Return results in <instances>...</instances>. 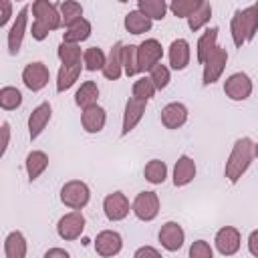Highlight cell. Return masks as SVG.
I'll return each instance as SVG.
<instances>
[{
  "instance_id": "42",
  "label": "cell",
  "mask_w": 258,
  "mask_h": 258,
  "mask_svg": "<svg viewBox=\"0 0 258 258\" xmlns=\"http://www.w3.org/2000/svg\"><path fill=\"white\" fill-rule=\"evenodd\" d=\"M0 4H2V18H0V26H6V22L10 20V14H12L10 0H0Z\"/></svg>"
},
{
  "instance_id": "9",
  "label": "cell",
  "mask_w": 258,
  "mask_h": 258,
  "mask_svg": "<svg viewBox=\"0 0 258 258\" xmlns=\"http://www.w3.org/2000/svg\"><path fill=\"white\" fill-rule=\"evenodd\" d=\"M224 93L232 99V101H244L250 97L252 93V81L246 73H234L226 79L224 83Z\"/></svg>"
},
{
  "instance_id": "20",
  "label": "cell",
  "mask_w": 258,
  "mask_h": 258,
  "mask_svg": "<svg viewBox=\"0 0 258 258\" xmlns=\"http://www.w3.org/2000/svg\"><path fill=\"white\" fill-rule=\"evenodd\" d=\"M121 71H123V42H115L107 60H105V67H103V75L109 79V81H117L121 77Z\"/></svg>"
},
{
  "instance_id": "1",
  "label": "cell",
  "mask_w": 258,
  "mask_h": 258,
  "mask_svg": "<svg viewBox=\"0 0 258 258\" xmlns=\"http://www.w3.org/2000/svg\"><path fill=\"white\" fill-rule=\"evenodd\" d=\"M32 14H34V22H32L30 32H32V38H36V40H44L50 30H56L62 26L60 12L48 0H34Z\"/></svg>"
},
{
  "instance_id": "3",
  "label": "cell",
  "mask_w": 258,
  "mask_h": 258,
  "mask_svg": "<svg viewBox=\"0 0 258 258\" xmlns=\"http://www.w3.org/2000/svg\"><path fill=\"white\" fill-rule=\"evenodd\" d=\"M230 30H232L234 44L238 48H242L244 42L252 40L256 30H258V4L256 6H248L244 10H236L234 16H232Z\"/></svg>"
},
{
  "instance_id": "41",
  "label": "cell",
  "mask_w": 258,
  "mask_h": 258,
  "mask_svg": "<svg viewBox=\"0 0 258 258\" xmlns=\"http://www.w3.org/2000/svg\"><path fill=\"white\" fill-rule=\"evenodd\" d=\"M189 256L191 258H212V248L206 240H196L189 248Z\"/></svg>"
},
{
  "instance_id": "36",
  "label": "cell",
  "mask_w": 258,
  "mask_h": 258,
  "mask_svg": "<svg viewBox=\"0 0 258 258\" xmlns=\"http://www.w3.org/2000/svg\"><path fill=\"white\" fill-rule=\"evenodd\" d=\"M22 103V95L16 87H2L0 89V107L6 111H12L16 107H20Z\"/></svg>"
},
{
  "instance_id": "30",
  "label": "cell",
  "mask_w": 258,
  "mask_h": 258,
  "mask_svg": "<svg viewBox=\"0 0 258 258\" xmlns=\"http://www.w3.org/2000/svg\"><path fill=\"white\" fill-rule=\"evenodd\" d=\"M137 8L151 20H163L167 12L165 0H137Z\"/></svg>"
},
{
  "instance_id": "13",
  "label": "cell",
  "mask_w": 258,
  "mask_h": 258,
  "mask_svg": "<svg viewBox=\"0 0 258 258\" xmlns=\"http://www.w3.org/2000/svg\"><path fill=\"white\" fill-rule=\"evenodd\" d=\"M183 238H185L183 228H181L177 222H167V224H163L161 230H159V242H161V246H163L165 250H169V252L179 250V248L183 246Z\"/></svg>"
},
{
  "instance_id": "8",
  "label": "cell",
  "mask_w": 258,
  "mask_h": 258,
  "mask_svg": "<svg viewBox=\"0 0 258 258\" xmlns=\"http://www.w3.org/2000/svg\"><path fill=\"white\" fill-rule=\"evenodd\" d=\"M226 62H228V52H226V48L216 46V48L210 52V56L204 60V85L216 83V81L220 79V75H222Z\"/></svg>"
},
{
  "instance_id": "38",
  "label": "cell",
  "mask_w": 258,
  "mask_h": 258,
  "mask_svg": "<svg viewBox=\"0 0 258 258\" xmlns=\"http://www.w3.org/2000/svg\"><path fill=\"white\" fill-rule=\"evenodd\" d=\"M155 91H157V89H155L151 77H141V79H137L135 85H133V97H137V99H141V101H149Z\"/></svg>"
},
{
  "instance_id": "40",
  "label": "cell",
  "mask_w": 258,
  "mask_h": 258,
  "mask_svg": "<svg viewBox=\"0 0 258 258\" xmlns=\"http://www.w3.org/2000/svg\"><path fill=\"white\" fill-rule=\"evenodd\" d=\"M149 77H151L155 89L161 91V89H165L167 83H169V69H167L165 64H161V62H157V64L149 71Z\"/></svg>"
},
{
  "instance_id": "37",
  "label": "cell",
  "mask_w": 258,
  "mask_h": 258,
  "mask_svg": "<svg viewBox=\"0 0 258 258\" xmlns=\"http://www.w3.org/2000/svg\"><path fill=\"white\" fill-rule=\"evenodd\" d=\"M123 71L127 77H133L139 73V60H137V46L123 44Z\"/></svg>"
},
{
  "instance_id": "28",
  "label": "cell",
  "mask_w": 258,
  "mask_h": 258,
  "mask_svg": "<svg viewBox=\"0 0 258 258\" xmlns=\"http://www.w3.org/2000/svg\"><path fill=\"white\" fill-rule=\"evenodd\" d=\"M4 254L6 258H24L26 256V240L22 232H10L4 242Z\"/></svg>"
},
{
  "instance_id": "39",
  "label": "cell",
  "mask_w": 258,
  "mask_h": 258,
  "mask_svg": "<svg viewBox=\"0 0 258 258\" xmlns=\"http://www.w3.org/2000/svg\"><path fill=\"white\" fill-rule=\"evenodd\" d=\"M202 4V0H171L169 10L177 16V18H187L194 14V10Z\"/></svg>"
},
{
  "instance_id": "33",
  "label": "cell",
  "mask_w": 258,
  "mask_h": 258,
  "mask_svg": "<svg viewBox=\"0 0 258 258\" xmlns=\"http://www.w3.org/2000/svg\"><path fill=\"white\" fill-rule=\"evenodd\" d=\"M105 60H107V56L99 46H89L83 52V62H85L87 71H103Z\"/></svg>"
},
{
  "instance_id": "18",
  "label": "cell",
  "mask_w": 258,
  "mask_h": 258,
  "mask_svg": "<svg viewBox=\"0 0 258 258\" xmlns=\"http://www.w3.org/2000/svg\"><path fill=\"white\" fill-rule=\"evenodd\" d=\"M187 121V109L183 103H169L161 109V123L167 129H177Z\"/></svg>"
},
{
  "instance_id": "47",
  "label": "cell",
  "mask_w": 258,
  "mask_h": 258,
  "mask_svg": "<svg viewBox=\"0 0 258 258\" xmlns=\"http://www.w3.org/2000/svg\"><path fill=\"white\" fill-rule=\"evenodd\" d=\"M254 155H256V159H258V143L254 145Z\"/></svg>"
},
{
  "instance_id": "11",
  "label": "cell",
  "mask_w": 258,
  "mask_h": 258,
  "mask_svg": "<svg viewBox=\"0 0 258 258\" xmlns=\"http://www.w3.org/2000/svg\"><path fill=\"white\" fill-rule=\"evenodd\" d=\"M103 210H105V216H107L111 222H119V220L127 218V214H129V202H127L125 194L113 191V194H109V196L105 198Z\"/></svg>"
},
{
  "instance_id": "43",
  "label": "cell",
  "mask_w": 258,
  "mask_h": 258,
  "mask_svg": "<svg viewBox=\"0 0 258 258\" xmlns=\"http://www.w3.org/2000/svg\"><path fill=\"white\" fill-rule=\"evenodd\" d=\"M248 250L252 256L258 258V230H254L250 236H248Z\"/></svg>"
},
{
  "instance_id": "21",
  "label": "cell",
  "mask_w": 258,
  "mask_h": 258,
  "mask_svg": "<svg viewBox=\"0 0 258 258\" xmlns=\"http://www.w3.org/2000/svg\"><path fill=\"white\" fill-rule=\"evenodd\" d=\"M189 62V42L185 38H177L169 44V64L175 71H183Z\"/></svg>"
},
{
  "instance_id": "16",
  "label": "cell",
  "mask_w": 258,
  "mask_h": 258,
  "mask_svg": "<svg viewBox=\"0 0 258 258\" xmlns=\"http://www.w3.org/2000/svg\"><path fill=\"white\" fill-rule=\"evenodd\" d=\"M121 246H123V240H121V236H119L117 232H113V230L101 232V234L97 236V240H95V250H97V254H101V256H115V254L121 252Z\"/></svg>"
},
{
  "instance_id": "48",
  "label": "cell",
  "mask_w": 258,
  "mask_h": 258,
  "mask_svg": "<svg viewBox=\"0 0 258 258\" xmlns=\"http://www.w3.org/2000/svg\"><path fill=\"white\" fill-rule=\"evenodd\" d=\"M117 2H129V0H117Z\"/></svg>"
},
{
  "instance_id": "17",
  "label": "cell",
  "mask_w": 258,
  "mask_h": 258,
  "mask_svg": "<svg viewBox=\"0 0 258 258\" xmlns=\"http://www.w3.org/2000/svg\"><path fill=\"white\" fill-rule=\"evenodd\" d=\"M26 18H28V6H24L18 12V16H16V20H14V24L8 32V50H10V54H18V50H20L24 30H26Z\"/></svg>"
},
{
  "instance_id": "14",
  "label": "cell",
  "mask_w": 258,
  "mask_h": 258,
  "mask_svg": "<svg viewBox=\"0 0 258 258\" xmlns=\"http://www.w3.org/2000/svg\"><path fill=\"white\" fill-rule=\"evenodd\" d=\"M216 248L224 256L236 254L238 248H240V232L236 228H232V226H224L216 234Z\"/></svg>"
},
{
  "instance_id": "34",
  "label": "cell",
  "mask_w": 258,
  "mask_h": 258,
  "mask_svg": "<svg viewBox=\"0 0 258 258\" xmlns=\"http://www.w3.org/2000/svg\"><path fill=\"white\" fill-rule=\"evenodd\" d=\"M60 18H62V24L64 26H71L75 24L77 20L83 18V6L75 0H64L60 4Z\"/></svg>"
},
{
  "instance_id": "22",
  "label": "cell",
  "mask_w": 258,
  "mask_h": 258,
  "mask_svg": "<svg viewBox=\"0 0 258 258\" xmlns=\"http://www.w3.org/2000/svg\"><path fill=\"white\" fill-rule=\"evenodd\" d=\"M194 177H196V163H194V159L189 155H181L175 161V167H173V185H177V187L187 185Z\"/></svg>"
},
{
  "instance_id": "29",
  "label": "cell",
  "mask_w": 258,
  "mask_h": 258,
  "mask_svg": "<svg viewBox=\"0 0 258 258\" xmlns=\"http://www.w3.org/2000/svg\"><path fill=\"white\" fill-rule=\"evenodd\" d=\"M216 40H218V28L214 26V28H208L202 36H200V40H198V60L204 64V60L210 56V52L218 46L216 44Z\"/></svg>"
},
{
  "instance_id": "25",
  "label": "cell",
  "mask_w": 258,
  "mask_h": 258,
  "mask_svg": "<svg viewBox=\"0 0 258 258\" xmlns=\"http://www.w3.org/2000/svg\"><path fill=\"white\" fill-rule=\"evenodd\" d=\"M89 36H91V22L85 20V18H81L75 24L67 26V32H62V40L64 42H77V44L87 40Z\"/></svg>"
},
{
  "instance_id": "12",
  "label": "cell",
  "mask_w": 258,
  "mask_h": 258,
  "mask_svg": "<svg viewBox=\"0 0 258 258\" xmlns=\"http://www.w3.org/2000/svg\"><path fill=\"white\" fill-rule=\"evenodd\" d=\"M145 105H147V101H141V99H137V97H129V99H127L121 135H127L129 131L135 129V125L141 121V117H143V113H145Z\"/></svg>"
},
{
  "instance_id": "24",
  "label": "cell",
  "mask_w": 258,
  "mask_h": 258,
  "mask_svg": "<svg viewBox=\"0 0 258 258\" xmlns=\"http://www.w3.org/2000/svg\"><path fill=\"white\" fill-rule=\"evenodd\" d=\"M81 69H83L81 62H77V64H62L58 69V77H56V91L62 93V91L71 89L75 85V81L79 79Z\"/></svg>"
},
{
  "instance_id": "7",
  "label": "cell",
  "mask_w": 258,
  "mask_h": 258,
  "mask_svg": "<svg viewBox=\"0 0 258 258\" xmlns=\"http://www.w3.org/2000/svg\"><path fill=\"white\" fill-rule=\"evenodd\" d=\"M85 230V216L81 214V210H73L69 214H64L58 220L56 232L62 240H77Z\"/></svg>"
},
{
  "instance_id": "2",
  "label": "cell",
  "mask_w": 258,
  "mask_h": 258,
  "mask_svg": "<svg viewBox=\"0 0 258 258\" xmlns=\"http://www.w3.org/2000/svg\"><path fill=\"white\" fill-rule=\"evenodd\" d=\"M252 155H254V143L250 137H242L234 143L232 153H230L226 167H224V175L228 177L230 183H236L246 173V169L250 167Z\"/></svg>"
},
{
  "instance_id": "31",
  "label": "cell",
  "mask_w": 258,
  "mask_h": 258,
  "mask_svg": "<svg viewBox=\"0 0 258 258\" xmlns=\"http://www.w3.org/2000/svg\"><path fill=\"white\" fill-rule=\"evenodd\" d=\"M210 16H212V4H210L208 0H202V4L194 10V14L187 16V26H189L194 32H198L204 24H208Z\"/></svg>"
},
{
  "instance_id": "45",
  "label": "cell",
  "mask_w": 258,
  "mask_h": 258,
  "mask_svg": "<svg viewBox=\"0 0 258 258\" xmlns=\"http://www.w3.org/2000/svg\"><path fill=\"white\" fill-rule=\"evenodd\" d=\"M141 256H159V250H155L151 246H143L135 252V258H141Z\"/></svg>"
},
{
  "instance_id": "10",
  "label": "cell",
  "mask_w": 258,
  "mask_h": 258,
  "mask_svg": "<svg viewBox=\"0 0 258 258\" xmlns=\"http://www.w3.org/2000/svg\"><path fill=\"white\" fill-rule=\"evenodd\" d=\"M48 79H50V73H48L46 64H42V62H30V64H26V69L22 71V81H24V85H26L30 91H40V89H44L46 83H48Z\"/></svg>"
},
{
  "instance_id": "32",
  "label": "cell",
  "mask_w": 258,
  "mask_h": 258,
  "mask_svg": "<svg viewBox=\"0 0 258 258\" xmlns=\"http://www.w3.org/2000/svg\"><path fill=\"white\" fill-rule=\"evenodd\" d=\"M143 175L149 183H163L165 177H167V165L161 159H151L143 167Z\"/></svg>"
},
{
  "instance_id": "35",
  "label": "cell",
  "mask_w": 258,
  "mask_h": 258,
  "mask_svg": "<svg viewBox=\"0 0 258 258\" xmlns=\"http://www.w3.org/2000/svg\"><path fill=\"white\" fill-rule=\"evenodd\" d=\"M58 58L62 64H77L81 62V48L77 42H60L58 46Z\"/></svg>"
},
{
  "instance_id": "44",
  "label": "cell",
  "mask_w": 258,
  "mask_h": 258,
  "mask_svg": "<svg viewBox=\"0 0 258 258\" xmlns=\"http://www.w3.org/2000/svg\"><path fill=\"white\" fill-rule=\"evenodd\" d=\"M8 141H10V125L4 121V123H2V153H6Z\"/></svg>"
},
{
  "instance_id": "23",
  "label": "cell",
  "mask_w": 258,
  "mask_h": 258,
  "mask_svg": "<svg viewBox=\"0 0 258 258\" xmlns=\"http://www.w3.org/2000/svg\"><path fill=\"white\" fill-rule=\"evenodd\" d=\"M125 28H127V32H131V34H143V32L151 30V18L145 16L139 8H137V10H131V12L125 16Z\"/></svg>"
},
{
  "instance_id": "26",
  "label": "cell",
  "mask_w": 258,
  "mask_h": 258,
  "mask_svg": "<svg viewBox=\"0 0 258 258\" xmlns=\"http://www.w3.org/2000/svg\"><path fill=\"white\" fill-rule=\"evenodd\" d=\"M97 99H99V87L97 83L93 81H87L79 87V91L75 93V103L83 109L91 107V105H97Z\"/></svg>"
},
{
  "instance_id": "19",
  "label": "cell",
  "mask_w": 258,
  "mask_h": 258,
  "mask_svg": "<svg viewBox=\"0 0 258 258\" xmlns=\"http://www.w3.org/2000/svg\"><path fill=\"white\" fill-rule=\"evenodd\" d=\"M105 121H107V115H105V109L103 107L91 105V107L83 109L81 123H83V127H85L87 133H99L105 127Z\"/></svg>"
},
{
  "instance_id": "46",
  "label": "cell",
  "mask_w": 258,
  "mask_h": 258,
  "mask_svg": "<svg viewBox=\"0 0 258 258\" xmlns=\"http://www.w3.org/2000/svg\"><path fill=\"white\" fill-rule=\"evenodd\" d=\"M52 256H60V258H69V252L62 248H50L44 252V258H52Z\"/></svg>"
},
{
  "instance_id": "6",
  "label": "cell",
  "mask_w": 258,
  "mask_h": 258,
  "mask_svg": "<svg viewBox=\"0 0 258 258\" xmlns=\"http://www.w3.org/2000/svg\"><path fill=\"white\" fill-rule=\"evenodd\" d=\"M133 214L143 220V222H151L157 214H159V198L155 191H141L137 194V198L133 200Z\"/></svg>"
},
{
  "instance_id": "4",
  "label": "cell",
  "mask_w": 258,
  "mask_h": 258,
  "mask_svg": "<svg viewBox=\"0 0 258 258\" xmlns=\"http://www.w3.org/2000/svg\"><path fill=\"white\" fill-rule=\"evenodd\" d=\"M89 198H91V191L87 187L85 181H79V179H73V181H67L60 189V202L64 206H69L71 210H81L89 204Z\"/></svg>"
},
{
  "instance_id": "5",
  "label": "cell",
  "mask_w": 258,
  "mask_h": 258,
  "mask_svg": "<svg viewBox=\"0 0 258 258\" xmlns=\"http://www.w3.org/2000/svg\"><path fill=\"white\" fill-rule=\"evenodd\" d=\"M163 56V48L155 38H147L137 46V60H139V73L151 71Z\"/></svg>"
},
{
  "instance_id": "27",
  "label": "cell",
  "mask_w": 258,
  "mask_h": 258,
  "mask_svg": "<svg viewBox=\"0 0 258 258\" xmlns=\"http://www.w3.org/2000/svg\"><path fill=\"white\" fill-rule=\"evenodd\" d=\"M46 167H48V157L44 151H30L26 155V173L30 181H34Z\"/></svg>"
},
{
  "instance_id": "15",
  "label": "cell",
  "mask_w": 258,
  "mask_h": 258,
  "mask_svg": "<svg viewBox=\"0 0 258 258\" xmlns=\"http://www.w3.org/2000/svg\"><path fill=\"white\" fill-rule=\"evenodd\" d=\"M50 115H52L50 103H40V105L30 113V117H28V133H30V139H36V137L44 131L46 123L50 121Z\"/></svg>"
}]
</instances>
